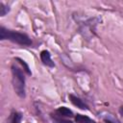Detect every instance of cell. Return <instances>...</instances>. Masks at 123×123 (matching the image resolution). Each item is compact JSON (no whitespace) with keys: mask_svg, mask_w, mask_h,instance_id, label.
<instances>
[{"mask_svg":"<svg viewBox=\"0 0 123 123\" xmlns=\"http://www.w3.org/2000/svg\"><path fill=\"white\" fill-rule=\"evenodd\" d=\"M0 39L1 40L8 39V40H11L14 43H17L20 45H25V46H29L32 44L31 38L26 34L12 31V30H9L3 26L0 27Z\"/></svg>","mask_w":123,"mask_h":123,"instance_id":"6da1fadb","label":"cell"},{"mask_svg":"<svg viewBox=\"0 0 123 123\" xmlns=\"http://www.w3.org/2000/svg\"><path fill=\"white\" fill-rule=\"evenodd\" d=\"M12 86L15 91V93L20 98H25V76L23 74V71L15 66L14 64L12 65Z\"/></svg>","mask_w":123,"mask_h":123,"instance_id":"7a4b0ae2","label":"cell"},{"mask_svg":"<svg viewBox=\"0 0 123 123\" xmlns=\"http://www.w3.org/2000/svg\"><path fill=\"white\" fill-rule=\"evenodd\" d=\"M95 25H96V22H94V18H89L82 24V26L80 28V33L86 37H93Z\"/></svg>","mask_w":123,"mask_h":123,"instance_id":"3957f363","label":"cell"},{"mask_svg":"<svg viewBox=\"0 0 123 123\" xmlns=\"http://www.w3.org/2000/svg\"><path fill=\"white\" fill-rule=\"evenodd\" d=\"M68 98H69L70 102H71L74 106H76L77 108H79V109H81V110H88V106H87L81 98H79V97H77V96H75V95H73V94H69V95H68Z\"/></svg>","mask_w":123,"mask_h":123,"instance_id":"277c9868","label":"cell"},{"mask_svg":"<svg viewBox=\"0 0 123 123\" xmlns=\"http://www.w3.org/2000/svg\"><path fill=\"white\" fill-rule=\"evenodd\" d=\"M40 60L42 62V63L45 64L46 66H49V67L55 66V63L51 59V55H50L49 51H47V50H43L40 52Z\"/></svg>","mask_w":123,"mask_h":123,"instance_id":"5b68a950","label":"cell"},{"mask_svg":"<svg viewBox=\"0 0 123 123\" xmlns=\"http://www.w3.org/2000/svg\"><path fill=\"white\" fill-rule=\"evenodd\" d=\"M21 120H22V114L18 111H12L10 114L7 123H21Z\"/></svg>","mask_w":123,"mask_h":123,"instance_id":"8992f818","label":"cell"},{"mask_svg":"<svg viewBox=\"0 0 123 123\" xmlns=\"http://www.w3.org/2000/svg\"><path fill=\"white\" fill-rule=\"evenodd\" d=\"M56 113L62 116V117H71L73 116V112L71 110H69L68 108L66 107H60L57 109L56 111Z\"/></svg>","mask_w":123,"mask_h":123,"instance_id":"52a82bcc","label":"cell"},{"mask_svg":"<svg viewBox=\"0 0 123 123\" xmlns=\"http://www.w3.org/2000/svg\"><path fill=\"white\" fill-rule=\"evenodd\" d=\"M75 121L77 123H95L94 120L90 119L89 117H87L86 115L80 114V113H78V114L75 115Z\"/></svg>","mask_w":123,"mask_h":123,"instance_id":"ba28073f","label":"cell"},{"mask_svg":"<svg viewBox=\"0 0 123 123\" xmlns=\"http://www.w3.org/2000/svg\"><path fill=\"white\" fill-rule=\"evenodd\" d=\"M51 118L52 120L54 121V123H73L71 120H67V119H64L62 116L55 113V114H51Z\"/></svg>","mask_w":123,"mask_h":123,"instance_id":"9c48e42d","label":"cell"},{"mask_svg":"<svg viewBox=\"0 0 123 123\" xmlns=\"http://www.w3.org/2000/svg\"><path fill=\"white\" fill-rule=\"evenodd\" d=\"M103 119L106 123H121L116 117H114L112 114L111 113H107L106 115L103 116Z\"/></svg>","mask_w":123,"mask_h":123,"instance_id":"30bf717a","label":"cell"},{"mask_svg":"<svg viewBox=\"0 0 123 123\" xmlns=\"http://www.w3.org/2000/svg\"><path fill=\"white\" fill-rule=\"evenodd\" d=\"M10 11L9 7H7L6 5H4L2 2H0V15L1 16H4L6 13H8Z\"/></svg>","mask_w":123,"mask_h":123,"instance_id":"8fae6325","label":"cell"},{"mask_svg":"<svg viewBox=\"0 0 123 123\" xmlns=\"http://www.w3.org/2000/svg\"><path fill=\"white\" fill-rule=\"evenodd\" d=\"M15 60H16V61H18V62H19L22 64V66L24 67V70L27 72V74H28V75H31V74H32V72L30 71V68H29L28 64H27V63H26V62H25L23 60H21V59H19V58H16Z\"/></svg>","mask_w":123,"mask_h":123,"instance_id":"7c38bea8","label":"cell"},{"mask_svg":"<svg viewBox=\"0 0 123 123\" xmlns=\"http://www.w3.org/2000/svg\"><path fill=\"white\" fill-rule=\"evenodd\" d=\"M119 113L121 114V116L123 117V105L122 106H120V108H119Z\"/></svg>","mask_w":123,"mask_h":123,"instance_id":"4fadbf2b","label":"cell"}]
</instances>
